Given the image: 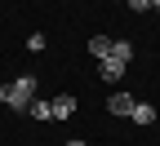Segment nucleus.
<instances>
[{
  "label": "nucleus",
  "mask_w": 160,
  "mask_h": 146,
  "mask_svg": "<svg viewBox=\"0 0 160 146\" xmlns=\"http://www.w3.org/2000/svg\"><path fill=\"white\" fill-rule=\"evenodd\" d=\"M0 102H5L9 111H27L31 102H36V75H18V80H9V84L0 89Z\"/></svg>",
  "instance_id": "obj_1"
},
{
  "label": "nucleus",
  "mask_w": 160,
  "mask_h": 146,
  "mask_svg": "<svg viewBox=\"0 0 160 146\" xmlns=\"http://www.w3.org/2000/svg\"><path fill=\"white\" fill-rule=\"evenodd\" d=\"M125 67H129V62H120V58H102V62H98V75H102V80H111V84H120V75H125Z\"/></svg>",
  "instance_id": "obj_2"
},
{
  "label": "nucleus",
  "mask_w": 160,
  "mask_h": 146,
  "mask_svg": "<svg viewBox=\"0 0 160 146\" xmlns=\"http://www.w3.org/2000/svg\"><path fill=\"white\" fill-rule=\"evenodd\" d=\"M133 102H138L133 93H125V89H116V93L107 97V111H111V115H129V111H133Z\"/></svg>",
  "instance_id": "obj_3"
},
{
  "label": "nucleus",
  "mask_w": 160,
  "mask_h": 146,
  "mask_svg": "<svg viewBox=\"0 0 160 146\" xmlns=\"http://www.w3.org/2000/svg\"><path fill=\"white\" fill-rule=\"evenodd\" d=\"M49 106H53V120H67V115H76V97L71 93H58Z\"/></svg>",
  "instance_id": "obj_4"
},
{
  "label": "nucleus",
  "mask_w": 160,
  "mask_h": 146,
  "mask_svg": "<svg viewBox=\"0 0 160 146\" xmlns=\"http://www.w3.org/2000/svg\"><path fill=\"white\" fill-rule=\"evenodd\" d=\"M129 120H133V124H151V120H156V111H151V102H133V111H129Z\"/></svg>",
  "instance_id": "obj_5"
},
{
  "label": "nucleus",
  "mask_w": 160,
  "mask_h": 146,
  "mask_svg": "<svg viewBox=\"0 0 160 146\" xmlns=\"http://www.w3.org/2000/svg\"><path fill=\"white\" fill-rule=\"evenodd\" d=\"M89 53H93L98 62H102V58L111 53V35H93V40H89Z\"/></svg>",
  "instance_id": "obj_6"
},
{
  "label": "nucleus",
  "mask_w": 160,
  "mask_h": 146,
  "mask_svg": "<svg viewBox=\"0 0 160 146\" xmlns=\"http://www.w3.org/2000/svg\"><path fill=\"white\" fill-rule=\"evenodd\" d=\"M111 58H120V62H133V45H129V40H111Z\"/></svg>",
  "instance_id": "obj_7"
},
{
  "label": "nucleus",
  "mask_w": 160,
  "mask_h": 146,
  "mask_svg": "<svg viewBox=\"0 0 160 146\" xmlns=\"http://www.w3.org/2000/svg\"><path fill=\"white\" fill-rule=\"evenodd\" d=\"M27 115H36V120H53V106H49L45 97H36L31 106H27Z\"/></svg>",
  "instance_id": "obj_8"
},
{
  "label": "nucleus",
  "mask_w": 160,
  "mask_h": 146,
  "mask_svg": "<svg viewBox=\"0 0 160 146\" xmlns=\"http://www.w3.org/2000/svg\"><path fill=\"white\" fill-rule=\"evenodd\" d=\"M27 49H31V53H40V49H45V35H40V31H36V35H27Z\"/></svg>",
  "instance_id": "obj_9"
},
{
  "label": "nucleus",
  "mask_w": 160,
  "mask_h": 146,
  "mask_svg": "<svg viewBox=\"0 0 160 146\" xmlns=\"http://www.w3.org/2000/svg\"><path fill=\"white\" fill-rule=\"evenodd\" d=\"M125 5H129V9H138V13H147V9H151V0H125Z\"/></svg>",
  "instance_id": "obj_10"
},
{
  "label": "nucleus",
  "mask_w": 160,
  "mask_h": 146,
  "mask_svg": "<svg viewBox=\"0 0 160 146\" xmlns=\"http://www.w3.org/2000/svg\"><path fill=\"white\" fill-rule=\"evenodd\" d=\"M151 9H156V13H160V0H151Z\"/></svg>",
  "instance_id": "obj_11"
},
{
  "label": "nucleus",
  "mask_w": 160,
  "mask_h": 146,
  "mask_svg": "<svg viewBox=\"0 0 160 146\" xmlns=\"http://www.w3.org/2000/svg\"><path fill=\"white\" fill-rule=\"evenodd\" d=\"M67 146H85V142H67Z\"/></svg>",
  "instance_id": "obj_12"
},
{
  "label": "nucleus",
  "mask_w": 160,
  "mask_h": 146,
  "mask_svg": "<svg viewBox=\"0 0 160 146\" xmlns=\"http://www.w3.org/2000/svg\"><path fill=\"white\" fill-rule=\"evenodd\" d=\"M120 5H125V0H120Z\"/></svg>",
  "instance_id": "obj_13"
}]
</instances>
